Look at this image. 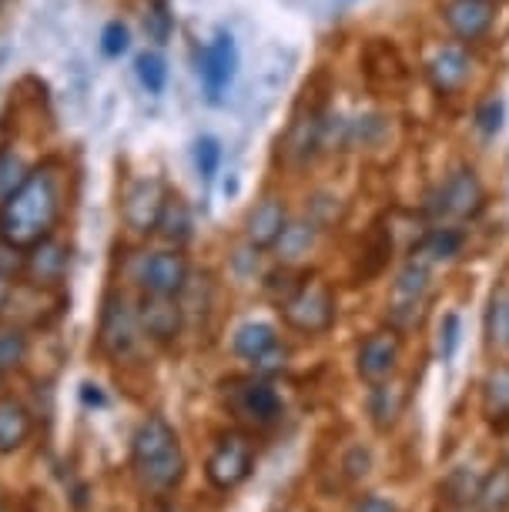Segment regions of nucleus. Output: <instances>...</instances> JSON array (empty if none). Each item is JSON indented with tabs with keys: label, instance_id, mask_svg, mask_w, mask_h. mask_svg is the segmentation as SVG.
Returning a JSON list of instances; mask_svg holds the SVG:
<instances>
[{
	"label": "nucleus",
	"instance_id": "a211bd4d",
	"mask_svg": "<svg viewBox=\"0 0 509 512\" xmlns=\"http://www.w3.org/2000/svg\"><path fill=\"white\" fill-rule=\"evenodd\" d=\"M288 225V208L282 198H262L245 218V238L252 248H272Z\"/></svg>",
	"mask_w": 509,
	"mask_h": 512
},
{
	"label": "nucleus",
	"instance_id": "412c9836",
	"mask_svg": "<svg viewBox=\"0 0 509 512\" xmlns=\"http://www.w3.org/2000/svg\"><path fill=\"white\" fill-rule=\"evenodd\" d=\"M463 255V231L453 225H439L429 228L426 235L419 238V245L409 251V258H416L422 265H443V262H456Z\"/></svg>",
	"mask_w": 509,
	"mask_h": 512
},
{
	"label": "nucleus",
	"instance_id": "1a4fd4ad",
	"mask_svg": "<svg viewBox=\"0 0 509 512\" xmlns=\"http://www.w3.org/2000/svg\"><path fill=\"white\" fill-rule=\"evenodd\" d=\"M402 362V332L399 328H376L355 349V372L366 385H379L396 375Z\"/></svg>",
	"mask_w": 509,
	"mask_h": 512
},
{
	"label": "nucleus",
	"instance_id": "7ed1b4c3",
	"mask_svg": "<svg viewBox=\"0 0 509 512\" xmlns=\"http://www.w3.org/2000/svg\"><path fill=\"white\" fill-rule=\"evenodd\" d=\"M335 315H339L335 292L319 275H305L282 302V322L299 335H325L335 325Z\"/></svg>",
	"mask_w": 509,
	"mask_h": 512
},
{
	"label": "nucleus",
	"instance_id": "f03ea898",
	"mask_svg": "<svg viewBox=\"0 0 509 512\" xmlns=\"http://www.w3.org/2000/svg\"><path fill=\"white\" fill-rule=\"evenodd\" d=\"M131 472L141 492L165 499L188 476V456L178 429L165 415H148L131 436Z\"/></svg>",
	"mask_w": 509,
	"mask_h": 512
},
{
	"label": "nucleus",
	"instance_id": "bb28decb",
	"mask_svg": "<svg viewBox=\"0 0 509 512\" xmlns=\"http://www.w3.org/2000/svg\"><path fill=\"white\" fill-rule=\"evenodd\" d=\"M27 352H31V342L24 328L0 325V372H17L27 362Z\"/></svg>",
	"mask_w": 509,
	"mask_h": 512
},
{
	"label": "nucleus",
	"instance_id": "473e14b6",
	"mask_svg": "<svg viewBox=\"0 0 509 512\" xmlns=\"http://www.w3.org/2000/svg\"><path fill=\"white\" fill-rule=\"evenodd\" d=\"M503 118H506V104L503 98H489L479 104V111H476V128L483 131V134H496L499 128H503Z\"/></svg>",
	"mask_w": 509,
	"mask_h": 512
},
{
	"label": "nucleus",
	"instance_id": "aec40b11",
	"mask_svg": "<svg viewBox=\"0 0 509 512\" xmlns=\"http://www.w3.org/2000/svg\"><path fill=\"white\" fill-rule=\"evenodd\" d=\"M406 405H409V385L402 382H379L372 385L369 392V419L376 425V432H389L396 429V422L406 415Z\"/></svg>",
	"mask_w": 509,
	"mask_h": 512
},
{
	"label": "nucleus",
	"instance_id": "2eb2a0df",
	"mask_svg": "<svg viewBox=\"0 0 509 512\" xmlns=\"http://www.w3.org/2000/svg\"><path fill=\"white\" fill-rule=\"evenodd\" d=\"M443 21L449 34L459 37L463 44H476L483 41L496 21V0H446Z\"/></svg>",
	"mask_w": 509,
	"mask_h": 512
},
{
	"label": "nucleus",
	"instance_id": "e433bc0d",
	"mask_svg": "<svg viewBox=\"0 0 509 512\" xmlns=\"http://www.w3.org/2000/svg\"><path fill=\"white\" fill-rule=\"evenodd\" d=\"M352 512H399V506L386 496H379V492H366L362 499H355Z\"/></svg>",
	"mask_w": 509,
	"mask_h": 512
},
{
	"label": "nucleus",
	"instance_id": "c756f323",
	"mask_svg": "<svg viewBox=\"0 0 509 512\" xmlns=\"http://www.w3.org/2000/svg\"><path fill=\"white\" fill-rule=\"evenodd\" d=\"M479 486H483V479L473 476L469 469H456L453 476L446 479V499H453L456 506H469V502L479 499Z\"/></svg>",
	"mask_w": 509,
	"mask_h": 512
},
{
	"label": "nucleus",
	"instance_id": "2f4dec72",
	"mask_svg": "<svg viewBox=\"0 0 509 512\" xmlns=\"http://www.w3.org/2000/svg\"><path fill=\"white\" fill-rule=\"evenodd\" d=\"M195 164L201 178H215L218 164H222V144H218V138H201L195 144Z\"/></svg>",
	"mask_w": 509,
	"mask_h": 512
},
{
	"label": "nucleus",
	"instance_id": "72a5a7b5",
	"mask_svg": "<svg viewBox=\"0 0 509 512\" xmlns=\"http://www.w3.org/2000/svg\"><path fill=\"white\" fill-rule=\"evenodd\" d=\"M27 175L21 158H14L11 151H0V198H7L11 191L21 185V178Z\"/></svg>",
	"mask_w": 509,
	"mask_h": 512
},
{
	"label": "nucleus",
	"instance_id": "c85d7f7f",
	"mask_svg": "<svg viewBox=\"0 0 509 512\" xmlns=\"http://www.w3.org/2000/svg\"><path fill=\"white\" fill-rule=\"evenodd\" d=\"M138 77H141V84H144V91H148V94H161V91H165V84H168L165 57H161L158 51H144L138 57Z\"/></svg>",
	"mask_w": 509,
	"mask_h": 512
},
{
	"label": "nucleus",
	"instance_id": "ea45409f",
	"mask_svg": "<svg viewBox=\"0 0 509 512\" xmlns=\"http://www.w3.org/2000/svg\"><path fill=\"white\" fill-rule=\"evenodd\" d=\"M158 512H188V509H181V506H171V502H168V506H161Z\"/></svg>",
	"mask_w": 509,
	"mask_h": 512
},
{
	"label": "nucleus",
	"instance_id": "20e7f679",
	"mask_svg": "<svg viewBox=\"0 0 509 512\" xmlns=\"http://www.w3.org/2000/svg\"><path fill=\"white\" fill-rule=\"evenodd\" d=\"M222 395H225L228 412L242 425H248V429H268V425H275L285 412V402L272 385V379H265V375H258V372L242 375V379H228Z\"/></svg>",
	"mask_w": 509,
	"mask_h": 512
},
{
	"label": "nucleus",
	"instance_id": "f704fd0d",
	"mask_svg": "<svg viewBox=\"0 0 509 512\" xmlns=\"http://www.w3.org/2000/svg\"><path fill=\"white\" fill-rule=\"evenodd\" d=\"M128 44H131L128 24L111 21L108 27H104V34H101V51L108 54V57H121L124 51H128Z\"/></svg>",
	"mask_w": 509,
	"mask_h": 512
},
{
	"label": "nucleus",
	"instance_id": "58836bf2",
	"mask_svg": "<svg viewBox=\"0 0 509 512\" xmlns=\"http://www.w3.org/2000/svg\"><path fill=\"white\" fill-rule=\"evenodd\" d=\"M81 399L88 402V405H104V392L98 389V385L84 382V385H81Z\"/></svg>",
	"mask_w": 509,
	"mask_h": 512
},
{
	"label": "nucleus",
	"instance_id": "c9c22d12",
	"mask_svg": "<svg viewBox=\"0 0 509 512\" xmlns=\"http://www.w3.org/2000/svg\"><path fill=\"white\" fill-rule=\"evenodd\" d=\"M345 472H349V479L369 476V472H372V452H369V449H362V446H355V449L349 452V459H345Z\"/></svg>",
	"mask_w": 509,
	"mask_h": 512
},
{
	"label": "nucleus",
	"instance_id": "cd10ccee",
	"mask_svg": "<svg viewBox=\"0 0 509 512\" xmlns=\"http://www.w3.org/2000/svg\"><path fill=\"white\" fill-rule=\"evenodd\" d=\"M476 506L483 512H506L509 509V466L489 472V476L483 479Z\"/></svg>",
	"mask_w": 509,
	"mask_h": 512
},
{
	"label": "nucleus",
	"instance_id": "6ab92c4d",
	"mask_svg": "<svg viewBox=\"0 0 509 512\" xmlns=\"http://www.w3.org/2000/svg\"><path fill=\"white\" fill-rule=\"evenodd\" d=\"M34 436V412L14 395H0V456L21 452Z\"/></svg>",
	"mask_w": 509,
	"mask_h": 512
},
{
	"label": "nucleus",
	"instance_id": "0eeeda50",
	"mask_svg": "<svg viewBox=\"0 0 509 512\" xmlns=\"http://www.w3.org/2000/svg\"><path fill=\"white\" fill-rule=\"evenodd\" d=\"M144 338L138 322V305L128 302V295L111 292L101 305V322H98V349L108 355L111 362H124L138 352V342Z\"/></svg>",
	"mask_w": 509,
	"mask_h": 512
},
{
	"label": "nucleus",
	"instance_id": "4468645a",
	"mask_svg": "<svg viewBox=\"0 0 509 512\" xmlns=\"http://www.w3.org/2000/svg\"><path fill=\"white\" fill-rule=\"evenodd\" d=\"M165 198H168V188L161 185L158 178L134 181V185L124 191V201H121V215L128 221V228L138 231V235H151V231L158 228Z\"/></svg>",
	"mask_w": 509,
	"mask_h": 512
},
{
	"label": "nucleus",
	"instance_id": "a878e982",
	"mask_svg": "<svg viewBox=\"0 0 509 512\" xmlns=\"http://www.w3.org/2000/svg\"><path fill=\"white\" fill-rule=\"evenodd\" d=\"M315 231H319V228H315L312 221H288L282 238L272 245L278 262L288 265V268H292L295 262H302V258L309 255L312 245H315Z\"/></svg>",
	"mask_w": 509,
	"mask_h": 512
},
{
	"label": "nucleus",
	"instance_id": "dca6fc26",
	"mask_svg": "<svg viewBox=\"0 0 509 512\" xmlns=\"http://www.w3.org/2000/svg\"><path fill=\"white\" fill-rule=\"evenodd\" d=\"M138 322H141L144 338L165 345V342H175L178 338L181 325H185V308H181L178 298L144 295L138 302Z\"/></svg>",
	"mask_w": 509,
	"mask_h": 512
},
{
	"label": "nucleus",
	"instance_id": "4c0bfd02",
	"mask_svg": "<svg viewBox=\"0 0 509 512\" xmlns=\"http://www.w3.org/2000/svg\"><path fill=\"white\" fill-rule=\"evenodd\" d=\"M11 302H14V278L7 272H0V315L11 308Z\"/></svg>",
	"mask_w": 509,
	"mask_h": 512
},
{
	"label": "nucleus",
	"instance_id": "393cba45",
	"mask_svg": "<svg viewBox=\"0 0 509 512\" xmlns=\"http://www.w3.org/2000/svg\"><path fill=\"white\" fill-rule=\"evenodd\" d=\"M319 144H322V121H319V114H309V118H299L292 128H288L282 151H285L288 164H305Z\"/></svg>",
	"mask_w": 509,
	"mask_h": 512
},
{
	"label": "nucleus",
	"instance_id": "9b49d317",
	"mask_svg": "<svg viewBox=\"0 0 509 512\" xmlns=\"http://www.w3.org/2000/svg\"><path fill=\"white\" fill-rule=\"evenodd\" d=\"M188 278H191V265L181 248L151 251V255H144L138 265V285L144 295L178 298L188 288Z\"/></svg>",
	"mask_w": 509,
	"mask_h": 512
},
{
	"label": "nucleus",
	"instance_id": "f3484780",
	"mask_svg": "<svg viewBox=\"0 0 509 512\" xmlns=\"http://www.w3.org/2000/svg\"><path fill=\"white\" fill-rule=\"evenodd\" d=\"M469 74H473V61H469V51L459 44H449V47H439L436 54L429 57L426 64V77L429 84L436 88L439 94H456L466 88Z\"/></svg>",
	"mask_w": 509,
	"mask_h": 512
},
{
	"label": "nucleus",
	"instance_id": "ddd939ff",
	"mask_svg": "<svg viewBox=\"0 0 509 512\" xmlns=\"http://www.w3.org/2000/svg\"><path fill=\"white\" fill-rule=\"evenodd\" d=\"M67 268H71V248L64 245L61 238H44L37 241L31 251H24V278L31 282V288H41V292H51V288H61L67 278Z\"/></svg>",
	"mask_w": 509,
	"mask_h": 512
},
{
	"label": "nucleus",
	"instance_id": "6e6552de",
	"mask_svg": "<svg viewBox=\"0 0 509 512\" xmlns=\"http://www.w3.org/2000/svg\"><path fill=\"white\" fill-rule=\"evenodd\" d=\"M232 349L238 359H245L265 379H272L275 372H282L288 365V345L272 322H245L232 338Z\"/></svg>",
	"mask_w": 509,
	"mask_h": 512
},
{
	"label": "nucleus",
	"instance_id": "5701e85b",
	"mask_svg": "<svg viewBox=\"0 0 509 512\" xmlns=\"http://www.w3.org/2000/svg\"><path fill=\"white\" fill-rule=\"evenodd\" d=\"M483 415L493 425H509V362H499L486 372Z\"/></svg>",
	"mask_w": 509,
	"mask_h": 512
},
{
	"label": "nucleus",
	"instance_id": "f8f14e48",
	"mask_svg": "<svg viewBox=\"0 0 509 512\" xmlns=\"http://www.w3.org/2000/svg\"><path fill=\"white\" fill-rule=\"evenodd\" d=\"M198 74H201V84H205L208 101L211 104L222 101V94L232 88V81L238 74V47L232 34L218 31L211 37V44L198 57Z\"/></svg>",
	"mask_w": 509,
	"mask_h": 512
},
{
	"label": "nucleus",
	"instance_id": "4be33fe9",
	"mask_svg": "<svg viewBox=\"0 0 509 512\" xmlns=\"http://www.w3.org/2000/svg\"><path fill=\"white\" fill-rule=\"evenodd\" d=\"M486 345L499 355H509V285H496L489 292L486 315H483Z\"/></svg>",
	"mask_w": 509,
	"mask_h": 512
},
{
	"label": "nucleus",
	"instance_id": "39448f33",
	"mask_svg": "<svg viewBox=\"0 0 509 512\" xmlns=\"http://www.w3.org/2000/svg\"><path fill=\"white\" fill-rule=\"evenodd\" d=\"M486 208V185L479 181L473 168H456L443 185L429 195L426 215L453 225V221H473Z\"/></svg>",
	"mask_w": 509,
	"mask_h": 512
},
{
	"label": "nucleus",
	"instance_id": "a19ab883",
	"mask_svg": "<svg viewBox=\"0 0 509 512\" xmlns=\"http://www.w3.org/2000/svg\"><path fill=\"white\" fill-rule=\"evenodd\" d=\"M0 382H4V372H0Z\"/></svg>",
	"mask_w": 509,
	"mask_h": 512
},
{
	"label": "nucleus",
	"instance_id": "423d86ee",
	"mask_svg": "<svg viewBox=\"0 0 509 512\" xmlns=\"http://www.w3.org/2000/svg\"><path fill=\"white\" fill-rule=\"evenodd\" d=\"M255 472V446L245 432H222L215 442V449L205 459V479L211 489L218 492H235L245 486Z\"/></svg>",
	"mask_w": 509,
	"mask_h": 512
},
{
	"label": "nucleus",
	"instance_id": "b1692460",
	"mask_svg": "<svg viewBox=\"0 0 509 512\" xmlns=\"http://www.w3.org/2000/svg\"><path fill=\"white\" fill-rule=\"evenodd\" d=\"M191 228H195V218H191V208L188 201L181 195H171L165 198V208H161V218H158V235L168 241L171 248H181L185 241L191 238Z\"/></svg>",
	"mask_w": 509,
	"mask_h": 512
},
{
	"label": "nucleus",
	"instance_id": "9d476101",
	"mask_svg": "<svg viewBox=\"0 0 509 512\" xmlns=\"http://www.w3.org/2000/svg\"><path fill=\"white\" fill-rule=\"evenodd\" d=\"M429 302V265L409 258L406 268L396 275V285H392V302H389V315H392V328H412L422 322V312H426Z\"/></svg>",
	"mask_w": 509,
	"mask_h": 512
},
{
	"label": "nucleus",
	"instance_id": "7c9ffc66",
	"mask_svg": "<svg viewBox=\"0 0 509 512\" xmlns=\"http://www.w3.org/2000/svg\"><path fill=\"white\" fill-rule=\"evenodd\" d=\"M459 338H463V318H459V312H446L443 325H439V359L453 362V355L459 349Z\"/></svg>",
	"mask_w": 509,
	"mask_h": 512
},
{
	"label": "nucleus",
	"instance_id": "f257e3e1",
	"mask_svg": "<svg viewBox=\"0 0 509 512\" xmlns=\"http://www.w3.org/2000/svg\"><path fill=\"white\" fill-rule=\"evenodd\" d=\"M64 211L57 164L27 171L11 195L0 201V241L17 251H31L37 241L51 238Z\"/></svg>",
	"mask_w": 509,
	"mask_h": 512
}]
</instances>
